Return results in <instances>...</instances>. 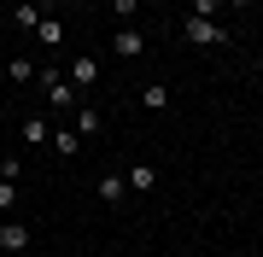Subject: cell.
<instances>
[{"label": "cell", "mask_w": 263, "mask_h": 257, "mask_svg": "<svg viewBox=\"0 0 263 257\" xmlns=\"http://www.w3.org/2000/svg\"><path fill=\"white\" fill-rule=\"evenodd\" d=\"M105 123H100V111H94V105H76V134H82V141H88V134H100Z\"/></svg>", "instance_id": "10"}, {"label": "cell", "mask_w": 263, "mask_h": 257, "mask_svg": "<svg viewBox=\"0 0 263 257\" xmlns=\"http://www.w3.org/2000/svg\"><path fill=\"white\" fill-rule=\"evenodd\" d=\"M111 12H117V18H123V24H129V18H135V12H141V0H111Z\"/></svg>", "instance_id": "18"}, {"label": "cell", "mask_w": 263, "mask_h": 257, "mask_svg": "<svg viewBox=\"0 0 263 257\" xmlns=\"http://www.w3.org/2000/svg\"><path fill=\"white\" fill-rule=\"evenodd\" d=\"M65 76H70V88H88V82H100V58H94V53H76Z\"/></svg>", "instance_id": "3"}, {"label": "cell", "mask_w": 263, "mask_h": 257, "mask_svg": "<svg viewBox=\"0 0 263 257\" xmlns=\"http://www.w3.org/2000/svg\"><path fill=\"white\" fill-rule=\"evenodd\" d=\"M181 35H187L193 47H222V41H234V29H222L216 18H193V12H187V24H181Z\"/></svg>", "instance_id": "2"}, {"label": "cell", "mask_w": 263, "mask_h": 257, "mask_svg": "<svg viewBox=\"0 0 263 257\" xmlns=\"http://www.w3.org/2000/svg\"><path fill=\"white\" fill-rule=\"evenodd\" d=\"M18 134H24V146H47L53 141V123H47V117H24Z\"/></svg>", "instance_id": "6"}, {"label": "cell", "mask_w": 263, "mask_h": 257, "mask_svg": "<svg viewBox=\"0 0 263 257\" xmlns=\"http://www.w3.org/2000/svg\"><path fill=\"white\" fill-rule=\"evenodd\" d=\"M29 246V228L24 222H0V251H24Z\"/></svg>", "instance_id": "8"}, {"label": "cell", "mask_w": 263, "mask_h": 257, "mask_svg": "<svg viewBox=\"0 0 263 257\" xmlns=\"http://www.w3.org/2000/svg\"><path fill=\"white\" fill-rule=\"evenodd\" d=\"M12 24H18V29H35V24H41V6H35V0H18V12H12Z\"/></svg>", "instance_id": "13"}, {"label": "cell", "mask_w": 263, "mask_h": 257, "mask_svg": "<svg viewBox=\"0 0 263 257\" xmlns=\"http://www.w3.org/2000/svg\"><path fill=\"white\" fill-rule=\"evenodd\" d=\"M94 193H100L105 205H123V193H129V181H123V175H100V181H94Z\"/></svg>", "instance_id": "9"}, {"label": "cell", "mask_w": 263, "mask_h": 257, "mask_svg": "<svg viewBox=\"0 0 263 257\" xmlns=\"http://www.w3.org/2000/svg\"><path fill=\"white\" fill-rule=\"evenodd\" d=\"M111 53H117V58H141V53H146V35H141V29H129V24H123L117 35H111Z\"/></svg>", "instance_id": "4"}, {"label": "cell", "mask_w": 263, "mask_h": 257, "mask_svg": "<svg viewBox=\"0 0 263 257\" xmlns=\"http://www.w3.org/2000/svg\"><path fill=\"white\" fill-rule=\"evenodd\" d=\"M76 146H82L76 129H53V152H59V158H76Z\"/></svg>", "instance_id": "11"}, {"label": "cell", "mask_w": 263, "mask_h": 257, "mask_svg": "<svg viewBox=\"0 0 263 257\" xmlns=\"http://www.w3.org/2000/svg\"><path fill=\"white\" fill-rule=\"evenodd\" d=\"M24 175V158H0V181H18Z\"/></svg>", "instance_id": "17"}, {"label": "cell", "mask_w": 263, "mask_h": 257, "mask_svg": "<svg viewBox=\"0 0 263 257\" xmlns=\"http://www.w3.org/2000/svg\"><path fill=\"white\" fill-rule=\"evenodd\" d=\"M141 105H146V111H164V105H170V88L164 82H146L141 88Z\"/></svg>", "instance_id": "12"}, {"label": "cell", "mask_w": 263, "mask_h": 257, "mask_svg": "<svg viewBox=\"0 0 263 257\" xmlns=\"http://www.w3.org/2000/svg\"><path fill=\"white\" fill-rule=\"evenodd\" d=\"M35 82H41V94H47V105H53V111H76V88H70V76H65V70L41 65V70H35Z\"/></svg>", "instance_id": "1"}, {"label": "cell", "mask_w": 263, "mask_h": 257, "mask_svg": "<svg viewBox=\"0 0 263 257\" xmlns=\"http://www.w3.org/2000/svg\"><path fill=\"white\" fill-rule=\"evenodd\" d=\"M35 41H47V47H65V18H59V12H41Z\"/></svg>", "instance_id": "5"}, {"label": "cell", "mask_w": 263, "mask_h": 257, "mask_svg": "<svg viewBox=\"0 0 263 257\" xmlns=\"http://www.w3.org/2000/svg\"><path fill=\"white\" fill-rule=\"evenodd\" d=\"M123 181H129V193H152L158 187V170L152 164H135V170H123Z\"/></svg>", "instance_id": "7"}, {"label": "cell", "mask_w": 263, "mask_h": 257, "mask_svg": "<svg viewBox=\"0 0 263 257\" xmlns=\"http://www.w3.org/2000/svg\"><path fill=\"white\" fill-rule=\"evenodd\" d=\"M6 76H12V82H29V76H35V65H29V58H12Z\"/></svg>", "instance_id": "16"}, {"label": "cell", "mask_w": 263, "mask_h": 257, "mask_svg": "<svg viewBox=\"0 0 263 257\" xmlns=\"http://www.w3.org/2000/svg\"><path fill=\"white\" fill-rule=\"evenodd\" d=\"M222 6H234V12H246V6H257V0H222Z\"/></svg>", "instance_id": "19"}, {"label": "cell", "mask_w": 263, "mask_h": 257, "mask_svg": "<svg viewBox=\"0 0 263 257\" xmlns=\"http://www.w3.org/2000/svg\"><path fill=\"white\" fill-rule=\"evenodd\" d=\"M6 210H18V181H0V216Z\"/></svg>", "instance_id": "15"}, {"label": "cell", "mask_w": 263, "mask_h": 257, "mask_svg": "<svg viewBox=\"0 0 263 257\" xmlns=\"http://www.w3.org/2000/svg\"><path fill=\"white\" fill-rule=\"evenodd\" d=\"M193 18H222V0H187Z\"/></svg>", "instance_id": "14"}]
</instances>
